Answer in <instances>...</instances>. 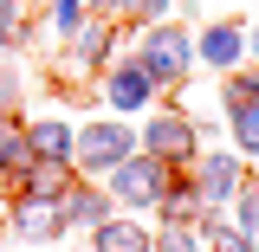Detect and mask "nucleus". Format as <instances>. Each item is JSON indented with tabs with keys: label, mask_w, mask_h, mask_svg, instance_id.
Listing matches in <instances>:
<instances>
[{
	"label": "nucleus",
	"mask_w": 259,
	"mask_h": 252,
	"mask_svg": "<svg viewBox=\"0 0 259 252\" xmlns=\"http://www.w3.org/2000/svg\"><path fill=\"white\" fill-rule=\"evenodd\" d=\"M123 52L162 84V97L188 91L194 71H201V65H194V26L175 20V13H168V20H149V26H130L123 32Z\"/></svg>",
	"instance_id": "nucleus-1"
},
{
	"label": "nucleus",
	"mask_w": 259,
	"mask_h": 252,
	"mask_svg": "<svg viewBox=\"0 0 259 252\" xmlns=\"http://www.w3.org/2000/svg\"><path fill=\"white\" fill-rule=\"evenodd\" d=\"M117 52H123V26L117 20H84L71 39H59V59H52V78L65 84L59 97H78V84H97V71Z\"/></svg>",
	"instance_id": "nucleus-2"
},
{
	"label": "nucleus",
	"mask_w": 259,
	"mask_h": 252,
	"mask_svg": "<svg viewBox=\"0 0 259 252\" xmlns=\"http://www.w3.org/2000/svg\"><path fill=\"white\" fill-rule=\"evenodd\" d=\"M201 142H207V136H201V123H194V110L182 97H162V104H149V110L136 117V149L162 156L168 168H188Z\"/></svg>",
	"instance_id": "nucleus-3"
},
{
	"label": "nucleus",
	"mask_w": 259,
	"mask_h": 252,
	"mask_svg": "<svg viewBox=\"0 0 259 252\" xmlns=\"http://www.w3.org/2000/svg\"><path fill=\"white\" fill-rule=\"evenodd\" d=\"M168 181H175V168H168L162 156H149V149H130V156L117 162L110 175H104V194H110V207H117V214H143V220H149Z\"/></svg>",
	"instance_id": "nucleus-4"
},
{
	"label": "nucleus",
	"mask_w": 259,
	"mask_h": 252,
	"mask_svg": "<svg viewBox=\"0 0 259 252\" xmlns=\"http://www.w3.org/2000/svg\"><path fill=\"white\" fill-rule=\"evenodd\" d=\"M130 149H136V123H130V117H110V110H97V117H84V123H78L71 168H78V175H91V181H104V175H110Z\"/></svg>",
	"instance_id": "nucleus-5"
},
{
	"label": "nucleus",
	"mask_w": 259,
	"mask_h": 252,
	"mask_svg": "<svg viewBox=\"0 0 259 252\" xmlns=\"http://www.w3.org/2000/svg\"><path fill=\"white\" fill-rule=\"evenodd\" d=\"M91 97H97V110H110V117H130V123H136L149 104H162V84L130 59V52H117V59L97 71V91H91Z\"/></svg>",
	"instance_id": "nucleus-6"
},
{
	"label": "nucleus",
	"mask_w": 259,
	"mask_h": 252,
	"mask_svg": "<svg viewBox=\"0 0 259 252\" xmlns=\"http://www.w3.org/2000/svg\"><path fill=\"white\" fill-rule=\"evenodd\" d=\"M188 175V188L201 194V207H233V194L246 188V175H253V162H240L227 142H201L194 162L182 168Z\"/></svg>",
	"instance_id": "nucleus-7"
},
{
	"label": "nucleus",
	"mask_w": 259,
	"mask_h": 252,
	"mask_svg": "<svg viewBox=\"0 0 259 252\" xmlns=\"http://www.w3.org/2000/svg\"><path fill=\"white\" fill-rule=\"evenodd\" d=\"M194 65H201L207 78L240 71V65H246V20H201V26H194Z\"/></svg>",
	"instance_id": "nucleus-8"
},
{
	"label": "nucleus",
	"mask_w": 259,
	"mask_h": 252,
	"mask_svg": "<svg viewBox=\"0 0 259 252\" xmlns=\"http://www.w3.org/2000/svg\"><path fill=\"white\" fill-rule=\"evenodd\" d=\"M59 214H65V233H91V226H104L117 207H110L104 181H91V175H71V188L59 194Z\"/></svg>",
	"instance_id": "nucleus-9"
},
{
	"label": "nucleus",
	"mask_w": 259,
	"mask_h": 252,
	"mask_svg": "<svg viewBox=\"0 0 259 252\" xmlns=\"http://www.w3.org/2000/svg\"><path fill=\"white\" fill-rule=\"evenodd\" d=\"M7 220H13V233H20L26 246H59V239H65V214H59V200H26V194H13Z\"/></svg>",
	"instance_id": "nucleus-10"
},
{
	"label": "nucleus",
	"mask_w": 259,
	"mask_h": 252,
	"mask_svg": "<svg viewBox=\"0 0 259 252\" xmlns=\"http://www.w3.org/2000/svg\"><path fill=\"white\" fill-rule=\"evenodd\" d=\"M91 252H149L156 246V220H143V214H110L104 226L84 233Z\"/></svg>",
	"instance_id": "nucleus-11"
},
{
	"label": "nucleus",
	"mask_w": 259,
	"mask_h": 252,
	"mask_svg": "<svg viewBox=\"0 0 259 252\" xmlns=\"http://www.w3.org/2000/svg\"><path fill=\"white\" fill-rule=\"evenodd\" d=\"M32 142V162H71V142H78V123L71 117H20Z\"/></svg>",
	"instance_id": "nucleus-12"
},
{
	"label": "nucleus",
	"mask_w": 259,
	"mask_h": 252,
	"mask_svg": "<svg viewBox=\"0 0 259 252\" xmlns=\"http://www.w3.org/2000/svg\"><path fill=\"white\" fill-rule=\"evenodd\" d=\"M221 142H227L240 162H259V97H246L240 110H227V117H221Z\"/></svg>",
	"instance_id": "nucleus-13"
},
{
	"label": "nucleus",
	"mask_w": 259,
	"mask_h": 252,
	"mask_svg": "<svg viewBox=\"0 0 259 252\" xmlns=\"http://www.w3.org/2000/svg\"><path fill=\"white\" fill-rule=\"evenodd\" d=\"M149 220H156V226H194V220H201V194L188 188V175H182V168H175V181L162 188V200H156V214H149Z\"/></svg>",
	"instance_id": "nucleus-14"
},
{
	"label": "nucleus",
	"mask_w": 259,
	"mask_h": 252,
	"mask_svg": "<svg viewBox=\"0 0 259 252\" xmlns=\"http://www.w3.org/2000/svg\"><path fill=\"white\" fill-rule=\"evenodd\" d=\"M71 175H78L71 162H32L26 175H20V188H13V194H26V200H59V194L71 188Z\"/></svg>",
	"instance_id": "nucleus-15"
},
{
	"label": "nucleus",
	"mask_w": 259,
	"mask_h": 252,
	"mask_svg": "<svg viewBox=\"0 0 259 252\" xmlns=\"http://www.w3.org/2000/svg\"><path fill=\"white\" fill-rule=\"evenodd\" d=\"M175 13V0H117V26H149V20H168Z\"/></svg>",
	"instance_id": "nucleus-16"
},
{
	"label": "nucleus",
	"mask_w": 259,
	"mask_h": 252,
	"mask_svg": "<svg viewBox=\"0 0 259 252\" xmlns=\"http://www.w3.org/2000/svg\"><path fill=\"white\" fill-rule=\"evenodd\" d=\"M227 214H233L240 233H253V239H259V175H246V188L233 194V207H227Z\"/></svg>",
	"instance_id": "nucleus-17"
},
{
	"label": "nucleus",
	"mask_w": 259,
	"mask_h": 252,
	"mask_svg": "<svg viewBox=\"0 0 259 252\" xmlns=\"http://www.w3.org/2000/svg\"><path fill=\"white\" fill-rule=\"evenodd\" d=\"M149 252H207V239L194 226H156V246Z\"/></svg>",
	"instance_id": "nucleus-18"
},
{
	"label": "nucleus",
	"mask_w": 259,
	"mask_h": 252,
	"mask_svg": "<svg viewBox=\"0 0 259 252\" xmlns=\"http://www.w3.org/2000/svg\"><path fill=\"white\" fill-rule=\"evenodd\" d=\"M20 104H26V78H20L13 65H0V110H7V117H20Z\"/></svg>",
	"instance_id": "nucleus-19"
},
{
	"label": "nucleus",
	"mask_w": 259,
	"mask_h": 252,
	"mask_svg": "<svg viewBox=\"0 0 259 252\" xmlns=\"http://www.w3.org/2000/svg\"><path fill=\"white\" fill-rule=\"evenodd\" d=\"M207 252H259V239H253V233H240V226H227L221 239H207Z\"/></svg>",
	"instance_id": "nucleus-20"
},
{
	"label": "nucleus",
	"mask_w": 259,
	"mask_h": 252,
	"mask_svg": "<svg viewBox=\"0 0 259 252\" xmlns=\"http://www.w3.org/2000/svg\"><path fill=\"white\" fill-rule=\"evenodd\" d=\"M246 59H259V20H246Z\"/></svg>",
	"instance_id": "nucleus-21"
},
{
	"label": "nucleus",
	"mask_w": 259,
	"mask_h": 252,
	"mask_svg": "<svg viewBox=\"0 0 259 252\" xmlns=\"http://www.w3.org/2000/svg\"><path fill=\"white\" fill-rule=\"evenodd\" d=\"M7 123H20V117H7V110H0V129H7Z\"/></svg>",
	"instance_id": "nucleus-22"
},
{
	"label": "nucleus",
	"mask_w": 259,
	"mask_h": 252,
	"mask_svg": "<svg viewBox=\"0 0 259 252\" xmlns=\"http://www.w3.org/2000/svg\"><path fill=\"white\" fill-rule=\"evenodd\" d=\"M26 7H46V0H26Z\"/></svg>",
	"instance_id": "nucleus-23"
},
{
	"label": "nucleus",
	"mask_w": 259,
	"mask_h": 252,
	"mask_svg": "<svg viewBox=\"0 0 259 252\" xmlns=\"http://www.w3.org/2000/svg\"><path fill=\"white\" fill-rule=\"evenodd\" d=\"M253 175H259V162H253Z\"/></svg>",
	"instance_id": "nucleus-24"
}]
</instances>
